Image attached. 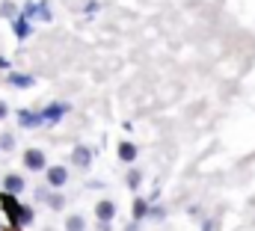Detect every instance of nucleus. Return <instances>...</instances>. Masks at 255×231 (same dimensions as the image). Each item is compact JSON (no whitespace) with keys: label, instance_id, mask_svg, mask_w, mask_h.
<instances>
[{"label":"nucleus","instance_id":"obj_1","mask_svg":"<svg viewBox=\"0 0 255 231\" xmlns=\"http://www.w3.org/2000/svg\"><path fill=\"white\" fill-rule=\"evenodd\" d=\"M0 205H3V211H6V217L18 226V217H21V205H18V199H15L12 193H3V196H0Z\"/></svg>","mask_w":255,"mask_h":231},{"label":"nucleus","instance_id":"obj_5","mask_svg":"<svg viewBox=\"0 0 255 231\" xmlns=\"http://www.w3.org/2000/svg\"><path fill=\"white\" fill-rule=\"evenodd\" d=\"M95 214H98V220H104V223H110V220L116 217V208H113V202H101Z\"/></svg>","mask_w":255,"mask_h":231},{"label":"nucleus","instance_id":"obj_4","mask_svg":"<svg viewBox=\"0 0 255 231\" xmlns=\"http://www.w3.org/2000/svg\"><path fill=\"white\" fill-rule=\"evenodd\" d=\"M18 121H21V124H27V127H36V124H42V113L21 110V113H18Z\"/></svg>","mask_w":255,"mask_h":231},{"label":"nucleus","instance_id":"obj_2","mask_svg":"<svg viewBox=\"0 0 255 231\" xmlns=\"http://www.w3.org/2000/svg\"><path fill=\"white\" fill-rule=\"evenodd\" d=\"M24 163H27L30 169H45V154H42L39 148H30V151L24 154Z\"/></svg>","mask_w":255,"mask_h":231},{"label":"nucleus","instance_id":"obj_6","mask_svg":"<svg viewBox=\"0 0 255 231\" xmlns=\"http://www.w3.org/2000/svg\"><path fill=\"white\" fill-rule=\"evenodd\" d=\"M65 110H68L65 104H54V107H48V110L42 113V121H57V118L65 113Z\"/></svg>","mask_w":255,"mask_h":231},{"label":"nucleus","instance_id":"obj_10","mask_svg":"<svg viewBox=\"0 0 255 231\" xmlns=\"http://www.w3.org/2000/svg\"><path fill=\"white\" fill-rule=\"evenodd\" d=\"M15 33H18V39H24V36L30 33V24H27L24 18H15Z\"/></svg>","mask_w":255,"mask_h":231},{"label":"nucleus","instance_id":"obj_3","mask_svg":"<svg viewBox=\"0 0 255 231\" xmlns=\"http://www.w3.org/2000/svg\"><path fill=\"white\" fill-rule=\"evenodd\" d=\"M48 181H51L54 187H63L65 181H68V172H65L63 166H54V169H48Z\"/></svg>","mask_w":255,"mask_h":231},{"label":"nucleus","instance_id":"obj_15","mask_svg":"<svg viewBox=\"0 0 255 231\" xmlns=\"http://www.w3.org/2000/svg\"><path fill=\"white\" fill-rule=\"evenodd\" d=\"M3 116H6V104H0V118H3Z\"/></svg>","mask_w":255,"mask_h":231},{"label":"nucleus","instance_id":"obj_12","mask_svg":"<svg viewBox=\"0 0 255 231\" xmlns=\"http://www.w3.org/2000/svg\"><path fill=\"white\" fill-rule=\"evenodd\" d=\"M68 231H83V220L80 217H71L68 220Z\"/></svg>","mask_w":255,"mask_h":231},{"label":"nucleus","instance_id":"obj_13","mask_svg":"<svg viewBox=\"0 0 255 231\" xmlns=\"http://www.w3.org/2000/svg\"><path fill=\"white\" fill-rule=\"evenodd\" d=\"M33 220V211L30 208H21V217H18V226H24V223H30Z\"/></svg>","mask_w":255,"mask_h":231},{"label":"nucleus","instance_id":"obj_7","mask_svg":"<svg viewBox=\"0 0 255 231\" xmlns=\"http://www.w3.org/2000/svg\"><path fill=\"white\" fill-rule=\"evenodd\" d=\"M89 160H92V151H89V148H74V163L86 166Z\"/></svg>","mask_w":255,"mask_h":231},{"label":"nucleus","instance_id":"obj_14","mask_svg":"<svg viewBox=\"0 0 255 231\" xmlns=\"http://www.w3.org/2000/svg\"><path fill=\"white\" fill-rule=\"evenodd\" d=\"M142 214H145V202H139V199H136V202H133V217L139 220Z\"/></svg>","mask_w":255,"mask_h":231},{"label":"nucleus","instance_id":"obj_11","mask_svg":"<svg viewBox=\"0 0 255 231\" xmlns=\"http://www.w3.org/2000/svg\"><path fill=\"white\" fill-rule=\"evenodd\" d=\"M12 83H15V86H30V83H33V77H24V74H12Z\"/></svg>","mask_w":255,"mask_h":231},{"label":"nucleus","instance_id":"obj_8","mask_svg":"<svg viewBox=\"0 0 255 231\" xmlns=\"http://www.w3.org/2000/svg\"><path fill=\"white\" fill-rule=\"evenodd\" d=\"M6 190H9V193H18V190H24V181H21L18 175H9V178H6Z\"/></svg>","mask_w":255,"mask_h":231},{"label":"nucleus","instance_id":"obj_9","mask_svg":"<svg viewBox=\"0 0 255 231\" xmlns=\"http://www.w3.org/2000/svg\"><path fill=\"white\" fill-rule=\"evenodd\" d=\"M119 157H122V160H133V157H136V148H133L130 142H122V145H119Z\"/></svg>","mask_w":255,"mask_h":231}]
</instances>
